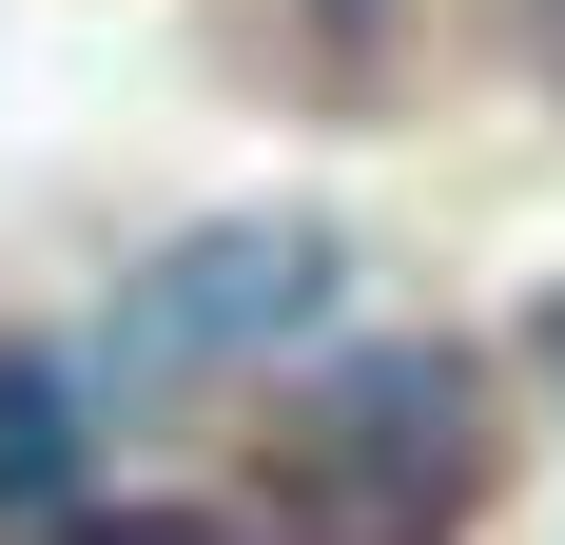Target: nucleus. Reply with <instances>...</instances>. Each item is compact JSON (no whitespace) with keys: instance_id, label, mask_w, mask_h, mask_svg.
Wrapping results in <instances>:
<instances>
[{"instance_id":"nucleus-1","label":"nucleus","mask_w":565,"mask_h":545,"mask_svg":"<svg viewBox=\"0 0 565 545\" xmlns=\"http://www.w3.org/2000/svg\"><path fill=\"white\" fill-rule=\"evenodd\" d=\"M488 506V389L449 351H351L274 429V526L292 545H468Z\"/></svg>"},{"instance_id":"nucleus-2","label":"nucleus","mask_w":565,"mask_h":545,"mask_svg":"<svg viewBox=\"0 0 565 545\" xmlns=\"http://www.w3.org/2000/svg\"><path fill=\"white\" fill-rule=\"evenodd\" d=\"M312 292H332V234L312 215H234V234H195V254H157L117 292L98 389H137V409H157V389H215V371H254V351H292Z\"/></svg>"},{"instance_id":"nucleus-4","label":"nucleus","mask_w":565,"mask_h":545,"mask_svg":"<svg viewBox=\"0 0 565 545\" xmlns=\"http://www.w3.org/2000/svg\"><path fill=\"white\" fill-rule=\"evenodd\" d=\"M58 545H234V526H195V506H78Z\"/></svg>"},{"instance_id":"nucleus-6","label":"nucleus","mask_w":565,"mask_h":545,"mask_svg":"<svg viewBox=\"0 0 565 545\" xmlns=\"http://www.w3.org/2000/svg\"><path fill=\"white\" fill-rule=\"evenodd\" d=\"M546 40H565V0H546Z\"/></svg>"},{"instance_id":"nucleus-5","label":"nucleus","mask_w":565,"mask_h":545,"mask_svg":"<svg viewBox=\"0 0 565 545\" xmlns=\"http://www.w3.org/2000/svg\"><path fill=\"white\" fill-rule=\"evenodd\" d=\"M546 371H565V292H546Z\"/></svg>"},{"instance_id":"nucleus-3","label":"nucleus","mask_w":565,"mask_h":545,"mask_svg":"<svg viewBox=\"0 0 565 545\" xmlns=\"http://www.w3.org/2000/svg\"><path fill=\"white\" fill-rule=\"evenodd\" d=\"M58 526H78V389L0 371V545H58Z\"/></svg>"}]
</instances>
